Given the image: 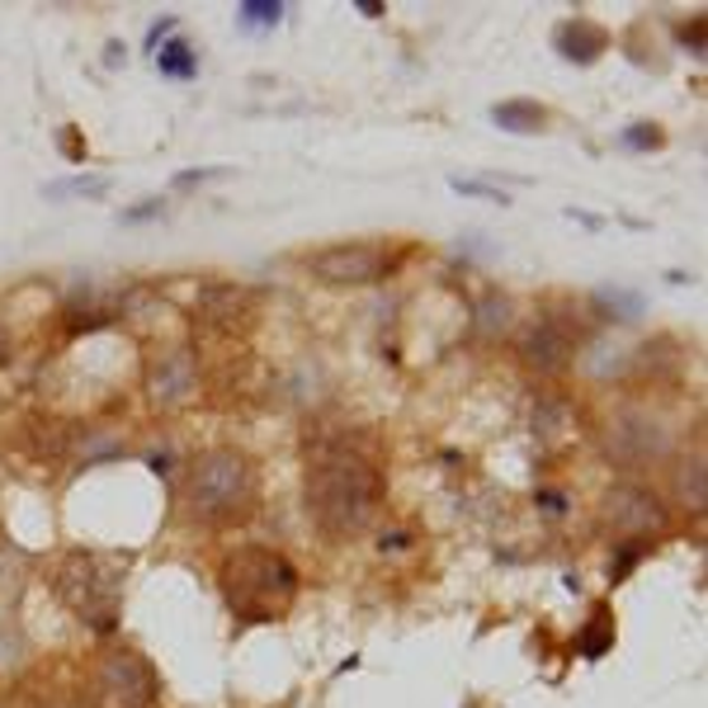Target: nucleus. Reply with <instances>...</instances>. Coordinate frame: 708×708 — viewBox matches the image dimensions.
<instances>
[{
	"label": "nucleus",
	"mask_w": 708,
	"mask_h": 708,
	"mask_svg": "<svg viewBox=\"0 0 708 708\" xmlns=\"http://www.w3.org/2000/svg\"><path fill=\"white\" fill-rule=\"evenodd\" d=\"M388 496V478L374 463L364 444H350L345 434H321L307 448V472H303V506L307 520L326 539H354L364 534Z\"/></svg>",
	"instance_id": "nucleus-1"
},
{
	"label": "nucleus",
	"mask_w": 708,
	"mask_h": 708,
	"mask_svg": "<svg viewBox=\"0 0 708 708\" xmlns=\"http://www.w3.org/2000/svg\"><path fill=\"white\" fill-rule=\"evenodd\" d=\"M223 600L241 623H279L303 595V571L289 553L265 548V543H241L217 567Z\"/></svg>",
	"instance_id": "nucleus-2"
},
{
	"label": "nucleus",
	"mask_w": 708,
	"mask_h": 708,
	"mask_svg": "<svg viewBox=\"0 0 708 708\" xmlns=\"http://www.w3.org/2000/svg\"><path fill=\"white\" fill-rule=\"evenodd\" d=\"M261 501V478H255V463L241 448H208L194 458L189 468V486H185V506L189 520L203 529H231L246 524Z\"/></svg>",
	"instance_id": "nucleus-3"
},
{
	"label": "nucleus",
	"mask_w": 708,
	"mask_h": 708,
	"mask_svg": "<svg viewBox=\"0 0 708 708\" xmlns=\"http://www.w3.org/2000/svg\"><path fill=\"white\" fill-rule=\"evenodd\" d=\"M124 581L128 567L109 553L94 548H72L62 553L58 571H52V585H58L62 605L94 633H114L118 629V609H124Z\"/></svg>",
	"instance_id": "nucleus-4"
},
{
	"label": "nucleus",
	"mask_w": 708,
	"mask_h": 708,
	"mask_svg": "<svg viewBox=\"0 0 708 708\" xmlns=\"http://www.w3.org/2000/svg\"><path fill=\"white\" fill-rule=\"evenodd\" d=\"M161 675L138 647L114 643L90 661L86 675V704L90 708H156Z\"/></svg>",
	"instance_id": "nucleus-5"
},
{
	"label": "nucleus",
	"mask_w": 708,
	"mask_h": 708,
	"mask_svg": "<svg viewBox=\"0 0 708 708\" xmlns=\"http://www.w3.org/2000/svg\"><path fill=\"white\" fill-rule=\"evenodd\" d=\"M605 454L615 458V468H652V463L675 454V430L652 412V406H623L605 420Z\"/></svg>",
	"instance_id": "nucleus-6"
},
{
	"label": "nucleus",
	"mask_w": 708,
	"mask_h": 708,
	"mask_svg": "<svg viewBox=\"0 0 708 708\" xmlns=\"http://www.w3.org/2000/svg\"><path fill=\"white\" fill-rule=\"evenodd\" d=\"M307 275L326 289H369L392 275V255L374 241H336L307 261Z\"/></svg>",
	"instance_id": "nucleus-7"
},
{
	"label": "nucleus",
	"mask_w": 708,
	"mask_h": 708,
	"mask_svg": "<svg viewBox=\"0 0 708 708\" xmlns=\"http://www.w3.org/2000/svg\"><path fill=\"white\" fill-rule=\"evenodd\" d=\"M147 402L156 406V412H185L189 402H199L203 392V369H199V354L189 345H161L152 354V364H147Z\"/></svg>",
	"instance_id": "nucleus-8"
},
{
	"label": "nucleus",
	"mask_w": 708,
	"mask_h": 708,
	"mask_svg": "<svg viewBox=\"0 0 708 708\" xmlns=\"http://www.w3.org/2000/svg\"><path fill=\"white\" fill-rule=\"evenodd\" d=\"M600 520L615 529L619 539H657L671 529V506L643 482H615L600 501Z\"/></svg>",
	"instance_id": "nucleus-9"
},
{
	"label": "nucleus",
	"mask_w": 708,
	"mask_h": 708,
	"mask_svg": "<svg viewBox=\"0 0 708 708\" xmlns=\"http://www.w3.org/2000/svg\"><path fill=\"white\" fill-rule=\"evenodd\" d=\"M515 354H520V364L529 374L539 378H557L571 369V359H577V336H571L567 321H557L553 312L548 317H539L529 331H520L515 340Z\"/></svg>",
	"instance_id": "nucleus-10"
},
{
	"label": "nucleus",
	"mask_w": 708,
	"mask_h": 708,
	"mask_svg": "<svg viewBox=\"0 0 708 708\" xmlns=\"http://www.w3.org/2000/svg\"><path fill=\"white\" fill-rule=\"evenodd\" d=\"M194 321L213 336H237L255 321V298L241 283H203L194 298Z\"/></svg>",
	"instance_id": "nucleus-11"
},
{
	"label": "nucleus",
	"mask_w": 708,
	"mask_h": 708,
	"mask_svg": "<svg viewBox=\"0 0 708 708\" xmlns=\"http://www.w3.org/2000/svg\"><path fill=\"white\" fill-rule=\"evenodd\" d=\"M553 48H557V58L571 62V66H595L605 58V48H609V34L595 20L577 15V20H562L553 29Z\"/></svg>",
	"instance_id": "nucleus-12"
},
{
	"label": "nucleus",
	"mask_w": 708,
	"mask_h": 708,
	"mask_svg": "<svg viewBox=\"0 0 708 708\" xmlns=\"http://www.w3.org/2000/svg\"><path fill=\"white\" fill-rule=\"evenodd\" d=\"M671 501L680 510H690L694 520L704 515L708 506V468H704V448H694V454H680L671 463Z\"/></svg>",
	"instance_id": "nucleus-13"
},
{
	"label": "nucleus",
	"mask_w": 708,
	"mask_h": 708,
	"mask_svg": "<svg viewBox=\"0 0 708 708\" xmlns=\"http://www.w3.org/2000/svg\"><path fill=\"white\" fill-rule=\"evenodd\" d=\"M492 124L501 132H520V138H534V132L548 128V109L539 100H501L492 104Z\"/></svg>",
	"instance_id": "nucleus-14"
},
{
	"label": "nucleus",
	"mask_w": 708,
	"mask_h": 708,
	"mask_svg": "<svg viewBox=\"0 0 708 708\" xmlns=\"http://www.w3.org/2000/svg\"><path fill=\"white\" fill-rule=\"evenodd\" d=\"M591 312H600L605 321H637L647 312L643 293L637 289H623V283H600V289L591 293Z\"/></svg>",
	"instance_id": "nucleus-15"
},
{
	"label": "nucleus",
	"mask_w": 708,
	"mask_h": 708,
	"mask_svg": "<svg viewBox=\"0 0 708 708\" xmlns=\"http://www.w3.org/2000/svg\"><path fill=\"white\" fill-rule=\"evenodd\" d=\"M152 58H156V72L166 80H194L199 76V48L189 43V38H180V34H170L166 43L152 52Z\"/></svg>",
	"instance_id": "nucleus-16"
},
{
	"label": "nucleus",
	"mask_w": 708,
	"mask_h": 708,
	"mask_svg": "<svg viewBox=\"0 0 708 708\" xmlns=\"http://www.w3.org/2000/svg\"><path fill=\"white\" fill-rule=\"evenodd\" d=\"M109 189H114V175L80 170V175H66V180H48L43 199H52V203H62V199H104Z\"/></svg>",
	"instance_id": "nucleus-17"
},
{
	"label": "nucleus",
	"mask_w": 708,
	"mask_h": 708,
	"mask_svg": "<svg viewBox=\"0 0 708 708\" xmlns=\"http://www.w3.org/2000/svg\"><path fill=\"white\" fill-rule=\"evenodd\" d=\"M609 647H615V619H609V609H595V619L577 637V652L581 657H605Z\"/></svg>",
	"instance_id": "nucleus-18"
},
{
	"label": "nucleus",
	"mask_w": 708,
	"mask_h": 708,
	"mask_svg": "<svg viewBox=\"0 0 708 708\" xmlns=\"http://www.w3.org/2000/svg\"><path fill=\"white\" fill-rule=\"evenodd\" d=\"M279 20H283V0H241V5H237V24H241V29L265 34V29H279Z\"/></svg>",
	"instance_id": "nucleus-19"
},
{
	"label": "nucleus",
	"mask_w": 708,
	"mask_h": 708,
	"mask_svg": "<svg viewBox=\"0 0 708 708\" xmlns=\"http://www.w3.org/2000/svg\"><path fill=\"white\" fill-rule=\"evenodd\" d=\"M652 553L647 539H615V557H609V581H623L629 571Z\"/></svg>",
	"instance_id": "nucleus-20"
},
{
	"label": "nucleus",
	"mask_w": 708,
	"mask_h": 708,
	"mask_svg": "<svg viewBox=\"0 0 708 708\" xmlns=\"http://www.w3.org/2000/svg\"><path fill=\"white\" fill-rule=\"evenodd\" d=\"M448 189H454V194H463V199H486V203H501V208H506V203H510L506 189L492 185V180H468V175H448Z\"/></svg>",
	"instance_id": "nucleus-21"
},
{
	"label": "nucleus",
	"mask_w": 708,
	"mask_h": 708,
	"mask_svg": "<svg viewBox=\"0 0 708 708\" xmlns=\"http://www.w3.org/2000/svg\"><path fill=\"white\" fill-rule=\"evenodd\" d=\"M666 142V132L657 124H629L619 132V147H629V152H657Z\"/></svg>",
	"instance_id": "nucleus-22"
},
{
	"label": "nucleus",
	"mask_w": 708,
	"mask_h": 708,
	"mask_svg": "<svg viewBox=\"0 0 708 708\" xmlns=\"http://www.w3.org/2000/svg\"><path fill=\"white\" fill-rule=\"evenodd\" d=\"M482 331L486 336H501V331H506V326H510V298L506 293H492V298H486V303H482Z\"/></svg>",
	"instance_id": "nucleus-23"
},
{
	"label": "nucleus",
	"mask_w": 708,
	"mask_h": 708,
	"mask_svg": "<svg viewBox=\"0 0 708 708\" xmlns=\"http://www.w3.org/2000/svg\"><path fill=\"white\" fill-rule=\"evenodd\" d=\"M227 166H194V170H175L170 175V189H203V185H217L227 180Z\"/></svg>",
	"instance_id": "nucleus-24"
},
{
	"label": "nucleus",
	"mask_w": 708,
	"mask_h": 708,
	"mask_svg": "<svg viewBox=\"0 0 708 708\" xmlns=\"http://www.w3.org/2000/svg\"><path fill=\"white\" fill-rule=\"evenodd\" d=\"M152 217H166V199L152 194L142 203H132V208H124V223H152Z\"/></svg>",
	"instance_id": "nucleus-25"
},
{
	"label": "nucleus",
	"mask_w": 708,
	"mask_h": 708,
	"mask_svg": "<svg viewBox=\"0 0 708 708\" xmlns=\"http://www.w3.org/2000/svg\"><path fill=\"white\" fill-rule=\"evenodd\" d=\"M680 43L699 58V52H704V15H694V24H680Z\"/></svg>",
	"instance_id": "nucleus-26"
},
{
	"label": "nucleus",
	"mask_w": 708,
	"mask_h": 708,
	"mask_svg": "<svg viewBox=\"0 0 708 708\" xmlns=\"http://www.w3.org/2000/svg\"><path fill=\"white\" fill-rule=\"evenodd\" d=\"M175 29H180V20H175V15H166V20H156V24H152V34H147V52H156V48H161V43H166V38H170Z\"/></svg>",
	"instance_id": "nucleus-27"
},
{
	"label": "nucleus",
	"mask_w": 708,
	"mask_h": 708,
	"mask_svg": "<svg viewBox=\"0 0 708 708\" xmlns=\"http://www.w3.org/2000/svg\"><path fill=\"white\" fill-rule=\"evenodd\" d=\"M406 548H412V534H406V529H392V534L378 539V553H406Z\"/></svg>",
	"instance_id": "nucleus-28"
},
{
	"label": "nucleus",
	"mask_w": 708,
	"mask_h": 708,
	"mask_svg": "<svg viewBox=\"0 0 708 708\" xmlns=\"http://www.w3.org/2000/svg\"><path fill=\"white\" fill-rule=\"evenodd\" d=\"M539 506L553 510V515H562V510H567V496H562V492H539Z\"/></svg>",
	"instance_id": "nucleus-29"
},
{
	"label": "nucleus",
	"mask_w": 708,
	"mask_h": 708,
	"mask_svg": "<svg viewBox=\"0 0 708 708\" xmlns=\"http://www.w3.org/2000/svg\"><path fill=\"white\" fill-rule=\"evenodd\" d=\"M567 217H577L581 227H595V231L605 227V217H600V213H585V208H567Z\"/></svg>",
	"instance_id": "nucleus-30"
},
{
	"label": "nucleus",
	"mask_w": 708,
	"mask_h": 708,
	"mask_svg": "<svg viewBox=\"0 0 708 708\" xmlns=\"http://www.w3.org/2000/svg\"><path fill=\"white\" fill-rule=\"evenodd\" d=\"M354 10L369 15V20H383V0H354Z\"/></svg>",
	"instance_id": "nucleus-31"
},
{
	"label": "nucleus",
	"mask_w": 708,
	"mask_h": 708,
	"mask_svg": "<svg viewBox=\"0 0 708 708\" xmlns=\"http://www.w3.org/2000/svg\"><path fill=\"white\" fill-rule=\"evenodd\" d=\"M104 62H109V66H118V62H124V43H109V52H104Z\"/></svg>",
	"instance_id": "nucleus-32"
}]
</instances>
